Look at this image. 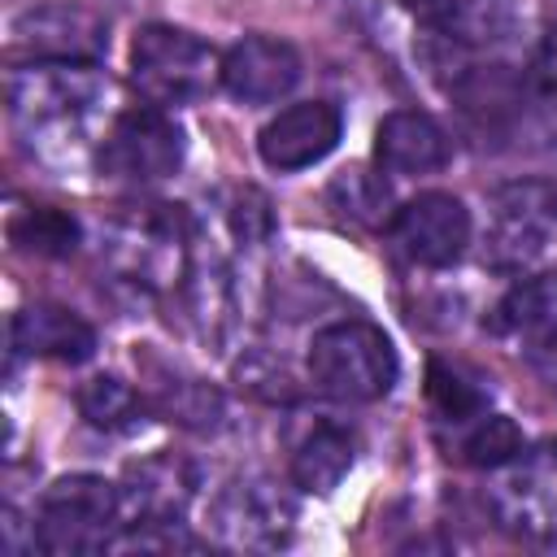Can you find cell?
Masks as SVG:
<instances>
[{
	"instance_id": "obj_11",
	"label": "cell",
	"mask_w": 557,
	"mask_h": 557,
	"mask_svg": "<svg viewBox=\"0 0 557 557\" xmlns=\"http://www.w3.org/2000/svg\"><path fill=\"white\" fill-rule=\"evenodd\" d=\"M470 209L453 191H418L387 218L392 248L422 270H444L461 261V252L470 248Z\"/></svg>"
},
{
	"instance_id": "obj_24",
	"label": "cell",
	"mask_w": 557,
	"mask_h": 557,
	"mask_svg": "<svg viewBox=\"0 0 557 557\" xmlns=\"http://www.w3.org/2000/svg\"><path fill=\"white\" fill-rule=\"evenodd\" d=\"M331 196H344V213L352 218H387V187L366 170H344L331 183Z\"/></svg>"
},
{
	"instance_id": "obj_20",
	"label": "cell",
	"mask_w": 557,
	"mask_h": 557,
	"mask_svg": "<svg viewBox=\"0 0 557 557\" xmlns=\"http://www.w3.org/2000/svg\"><path fill=\"white\" fill-rule=\"evenodd\" d=\"M426 405H431V413H435L444 426L461 431V426H470L474 418L487 413V392H483V383H479L474 374H466L461 366L431 361V366H426Z\"/></svg>"
},
{
	"instance_id": "obj_3",
	"label": "cell",
	"mask_w": 557,
	"mask_h": 557,
	"mask_svg": "<svg viewBox=\"0 0 557 557\" xmlns=\"http://www.w3.org/2000/svg\"><path fill=\"white\" fill-rule=\"evenodd\" d=\"M400 361L383 326L366 318L331 322L309 344V379L322 396L344 405H374L396 387Z\"/></svg>"
},
{
	"instance_id": "obj_14",
	"label": "cell",
	"mask_w": 557,
	"mask_h": 557,
	"mask_svg": "<svg viewBox=\"0 0 557 557\" xmlns=\"http://www.w3.org/2000/svg\"><path fill=\"white\" fill-rule=\"evenodd\" d=\"M487 331L527 352H557V274L535 270L513 278V287L496 300Z\"/></svg>"
},
{
	"instance_id": "obj_25",
	"label": "cell",
	"mask_w": 557,
	"mask_h": 557,
	"mask_svg": "<svg viewBox=\"0 0 557 557\" xmlns=\"http://www.w3.org/2000/svg\"><path fill=\"white\" fill-rule=\"evenodd\" d=\"M527 83H531V91H540V96H557V26H548V30L540 35V44L531 48Z\"/></svg>"
},
{
	"instance_id": "obj_2",
	"label": "cell",
	"mask_w": 557,
	"mask_h": 557,
	"mask_svg": "<svg viewBox=\"0 0 557 557\" xmlns=\"http://www.w3.org/2000/svg\"><path fill=\"white\" fill-rule=\"evenodd\" d=\"M122 531V487L100 474H61L44 487L30 518V548L52 557L104 553Z\"/></svg>"
},
{
	"instance_id": "obj_13",
	"label": "cell",
	"mask_w": 557,
	"mask_h": 557,
	"mask_svg": "<svg viewBox=\"0 0 557 557\" xmlns=\"http://www.w3.org/2000/svg\"><path fill=\"white\" fill-rule=\"evenodd\" d=\"M300 83V52L274 35H244L222 52V87L239 104H274Z\"/></svg>"
},
{
	"instance_id": "obj_5",
	"label": "cell",
	"mask_w": 557,
	"mask_h": 557,
	"mask_svg": "<svg viewBox=\"0 0 557 557\" xmlns=\"http://www.w3.org/2000/svg\"><path fill=\"white\" fill-rule=\"evenodd\" d=\"M131 83L148 104H191L222 87V52L183 26L152 22L131 39Z\"/></svg>"
},
{
	"instance_id": "obj_22",
	"label": "cell",
	"mask_w": 557,
	"mask_h": 557,
	"mask_svg": "<svg viewBox=\"0 0 557 557\" xmlns=\"http://www.w3.org/2000/svg\"><path fill=\"white\" fill-rule=\"evenodd\" d=\"M527 444V435L513 426V418H505V413H483V418H474L470 426H461V440H457V457L466 461V466H479V470H492V466H500V461H509L518 448Z\"/></svg>"
},
{
	"instance_id": "obj_15",
	"label": "cell",
	"mask_w": 557,
	"mask_h": 557,
	"mask_svg": "<svg viewBox=\"0 0 557 557\" xmlns=\"http://www.w3.org/2000/svg\"><path fill=\"white\" fill-rule=\"evenodd\" d=\"M453 157V144L444 126L422 113V109H392L374 126V161L383 174L413 178V174H435Z\"/></svg>"
},
{
	"instance_id": "obj_27",
	"label": "cell",
	"mask_w": 557,
	"mask_h": 557,
	"mask_svg": "<svg viewBox=\"0 0 557 557\" xmlns=\"http://www.w3.org/2000/svg\"><path fill=\"white\" fill-rule=\"evenodd\" d=\"M396 4H400V9H409V13H418V17H435L448 0H396Z\"/></svg>"
},
{
	"instance_id": "obj_26",
	"label": "cell",
	"mask_w": 557,
	"mask_h": 557,
	"mask_svg": "<svg viewBox=\"0 0 557 557\" xmlns=\"http://www.w3.org/2000/svg\"><path fill=\"white\" fill-rule=\"evenodd\" d=\"M235 231H239V239L270 235V205H265L261 191H252V187L239 191V200H235Z\"/></svg>"
},
{
	"instance_id": "obj_17",
	"label": "cell",
	"mask_w": 557,
	"mask_h": 557,
	"mask_svg": "<svg viewBox=\"0 0 557 557\" xmlns=\"http://www.w3.org/2000/svg\"><path fill=\"white\" fill-rule=\"evenodd\" d=\"M357 461V440L344 422L335 418H313L296 440H292V483L300 492L326 496L344 483V474Z\"/></svg>"
},
{
	"instance_id": "obj_12",
	"label": "cell",
	"mask_w": 557,
	"mask_h": 557,
	"mask_svg": "<svg viewBox=\"0 0 557 557\" xmlns=\"http://www.w3.org/2000/svg\"><path fill=\"white\" fill-rule=\"evenodd\" d=\"M339 135L344 117L331 100H296L257 131V157L278 174H296L331 157Z\"/></svg>"
},
{
	"instance_id": "obj_4",
	"label": "cell",
	"mask_w": 557,
	"mask_h": 557,
	"mask_svg": "<svg viewBox=\"0 0 557 557\" xmlns=\"http://www.w3.org/2000/svg\"><path fill=\"white\" fill-rule=\"evenodd\" d=\"M557 252V187L544 178H518L492 191L483 226V265L522 278Z\"/></svg>"
},
{
	"instance_id": "obj_19",
	"label": "cell",
	"mask_w": 557,
	"mask_h": 557,
	"mask_svg": "<svg viewBox=\"0 0 557 557\" xmlns=\"http://www.w3.org/2000/svg\"><path fill=\"white\" fill-rule=\"evenodd\" d=\"M74 405H78V413H83L96 431H109V435L135 431V426L144 422V409H148V400H144L126 379H117V374H91V379L74 392Z\"/></svg>"
},
{
	"instance_id": "obj_1",
	"label": "cell",
	"mask_w": 557,
	"mask_h": 557,
	"mask_svg": "<svg viewBox=\"0 0 557 557\" xmlns=\"http://www.w3.org/2000/svg\"><path fill=\"white\" fill-rule=\"evenodd\" d=\"M109 96L96 65L17 61L9 70V117L44 161H78L91 144V122Z\"/></svg>"
},
{
	"instance_id": "obj_10",
	"label": "cell",
	"mask_w": 557,
	"mask_h": 557,
	"mask_svg": "<svg viewBox=\"0 0 557 557\" xmlns=\"http://www.w3.org/2000/svg\"><path fill=\"white\" fill-rule=\"evenodd\" d=\"M113 265L139 287H170L187 278V218L178 205H144L113 226Z\"/></svg>"
},
{
	"instance_id": "obj_16",
	"label": "cell",
	"mask_w": 557,
	"mask_h": 557,
	"mask_svg": "<svg viewBox=\"0 0 557 557\" xmlns=\"http://www.w3.org/2000/svg\"><path fill=\"white\" fill-rule=\"evenodd\" d=\"M13 348L26 357H48V361H87L96 352V326L78 318L65 305L35 300L13 313Z\"/></svg>"
},
{
	"instance_id": "obj_23",
	"label": "cell",
	"mask_w": 557,
	"mask_h": 557,
	"mask_svg": "<svg viewBox=\"0 0 557 557\" xmlns=\"http://www.w3.org/2000/svg\"><path fill=\"white\" fill-rule=\"evenodd\" d=\"M152 405L161 413H170V422H183V426H196V431H213L222 422V396L200 383V379H170L157 387Z\"/></svg>"
},
{
	"instance_id": "obj_6",
	"label": "cell",
	"mask_w": 557,
	"mask_h": 557,
	"mask_svg": "<svg viewBox=\"0 0 557 557\" xmlns=\"http://www.w3.org/2000/svg\"><path fill=\"white\" fill-rule=\"evenodd\" d=\"M483 505L492 522L522 544L557 540V440L522 444L509 461L487 470Z\"/></svg>"
},
{
	"instance_id": "obj_9",
	"label": "cell",
	"mask_w": 557,
	"mask_h": 557,
	"mask_svg": "<svg viewBox=\"0 0 557 557\" xmlns=\"http://www.w3.org/2000/svg\"><path fill=\"white\" fill-rule=\"evenodd\" d=\"M104 52H109V22L78 0H44V4L22 9L9 22L13 61L100 65Z\"/></svg>"
},
{
	"instance_id": "obj_8",
	"label": "cell",
	"mask_w": 557,
	"mask_h": 557,
	"mask_svg": "<svg viewBox=\"0 0 557 557\" xmlns=\"http://www.w3.org/2000/svg\"><path fill=\"white\" fill-rule=\"evenodd\" d=\"M209 540L235 553H274L292 540L296 531V505L292 496L261 474L248 479H231L205 513Z\"/></svg>"
},
{
	"instance_id": "obj_7",
	"label": "cell",
	"mask_w": 557,
	"mask_h": 557,
	"mask_svg": "<svg viewBox=\"0 0 557 557\" xmlns=\"http://www.w3.org/2000/svg\"><path fill=\"white\" fill-rule=\"evenodd\" d=\"M183 157H187V135L174 122V113L161 109V104L122 109L96 144L100 178L122 183V187L161 183L183 165Z\"/></svg>"
},
{
	"instance_id": "obj_18",
	"label": "cell",
	"mask_w": 557,
	"mask_h": 557,
	"mask_svg": "<svg viewBox=\"0 0 557 557\" xmlns=\"http://www.w3.org/2000/svg\"><path fill=\"white\" fill-rule=\"evenodd\" d=\"M431 22V35L457 52L500 44L513 30V0H448Z\"/></svg>"
},
{
	"instance_id": "obj_21",
	"label": "cell",
	"mask_w": 557,
	"mask_h": 557,
	"mask_svg": "<svg viewBox=\"0 0 557 557\" xmlns=\"http://www.w3.org/2000/svg\"><path fill=\"white\" fill-rule=\"evenodd\" d=\"M9 239L35 257H70L83 231H78V218L57 205H26L9 218Z\"/></svg>"
}]
</instances>
